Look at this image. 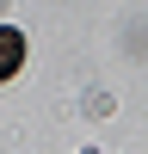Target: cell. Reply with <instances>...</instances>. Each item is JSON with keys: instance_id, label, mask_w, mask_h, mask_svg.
Masks as SVG:
<instances>
[{"instance_id": "obj_1", "label": "cell", "mask_w": 148, "mask_h": 154, "mask_svg": "<svg viewBox=\"0 0 148 154\" xmlns=\"http://www.w3.org/2000/svg\"><path fill=\"white\" fill-rule=\"evenodd\" d=\"M19 68H25V31L0 25V80H12Z\"/></svg>"}]
</instances>
